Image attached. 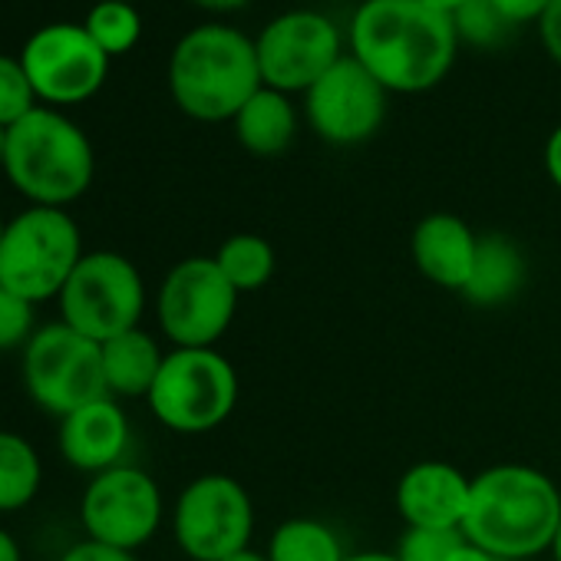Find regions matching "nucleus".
I'll return each instance as SVG.
<instances>
[{
    "mask_svg": "<svg viewBox=\"0 0 561 561\" xmlns=\"http://www.w3.org/2000/svg\"><path fill=\"white\" fill-rule=\"evenodd\" d=\"M459 54L449 14L423 0H364L351 21V57L387 93H426L446 80Z\"/></svg>",
    "mask_w": 561,
    "mask_h": 561,
    "instance_id": "nucleus-1",
    "label": "nucleus"
},
{
    "mask_svg": "<svg viewBox=\"0 0 561 561\" xmlns=\"http://www.w3.org/2000/svg\"><path fill=\"white\" fill-rule=\"evenodd\" d=\"M561 522L558 485L531 466H492L472 479L462 535L502 561H525L551 548Z\"/></svg>",
    "mask_w": 561,
    "mask_h": 561,
    "instance_id": "nucleus-2",
    "label": "nucleus"
},
{
    "mask_svg": "<svg viewBox=\"0 0 561 561\" xmlns=\"http://www.w3.org/2000/svg\"><path fill=\"white\" fill-rule=\"evenodd\" d=\"M254 41L225 24L188 31L169 60V93L198 123H225L261 90Z\"/></svg>",
    "mask_w": 561,
    "mask_h": 561,
    "instance_id": "nucleus-3",
    "label": "nucleus"
},
{
    "mask_svg": "<svg viewBox=\"0 0 561 561\" xmlns=\"http://www.w3.org/2000/svg\"><path fill=\"white\" fill-rule=\"evenodd\" d=\"M4 175L34 205L67 208L93 185L96 152L73 119L37 106L8 129Z\"/></svg>",
    "mask_w": 561,
    "mask_h": 561,
    "instance_id": "nucleus-4",
    "label": "nucleus"
},
{
    "mask_svg": "<svg viewBox=\"0 0 561 561\" xmlns=\"http://www.w3.org/2000/svg\"><path fill=\"white\" fill-rule=\"evenodd\" d=\"M83 257V238L67 208L31 205L4 225L0 238V288L41 305L60 298Z\"/></svg>",
    "mask_w": 561,
    "mask_h": 561,
    "instance_id": "nucleus-5",
    "label": "nucleus"
},
{
    "mask_svg": "<svg viewBox=\"0 0 561 561\" xmlns=\"http://www.w3.org/2000/svg\"><path fill=\"white\" fill-rule=\"evenodd\" d=\"M146 400L172 433H211L238 403V374L215 347H175L165 354Z\"/></svg>",
    "mask_w": 561,
    "mask_h": 561,
    "instance_id": "nucleus-6",
    "label": "nucleus"
},
{
    "mask_svg": "<svg viewBox=\"0 0 561 561\" xmlns=\"http://www.w3.org/2000/svg\"><path fill=\"white\" fill-rule=\"evenodd\" d=\"M57 301L67 328L106 344L139 328L146 311V285L129 257L116 251H90L73 267Z\"/></svg>",
    "mask_w": 561,
    "mask_h": 561,
    "instance_id": "nucleus-7",
    "label": "nucleus"
},
{
    "mask_svg": "<svg viewBox=\"0 0 561 561\" xmlns=\"http://www.w3.org/2000/svg\"><path fill=\"white\" fill-rule=\"evenodd\" d=\"M24 383L41 410L64 420L100 397H110L103 347L64 321L44 324L24 347Z\"/></svg>",
    "mask_w": 561,
    "mask_h": 561,
    "instance_id": "nucleus-8",
    "label": "nucleus"
},
{
    "mask_svg": "<svg viewBox=\"0 0 561 561\" xmlns=\"http://www.w3.org/2000/svg\"><path fill=\"white\" fill-rule=\"evenodd\" d=\"M238 298L215 257H185L162 277L156 318L175 347H215L234 321Z\"/></svg>",
    "mask_w": 561,
    "mask_h": 561,
    "instance_id": "nucleus-9",
    "label": "nucleus"
},
{
    "mask_svg": "<svg viewBox=\"0 0 561 561\" xmlns=\"http://www.w3.org/2000/svg\"><path fill=\"white\" fill-rule=\"evenodd\" d=\"M179 548L192 561H225L248 548L254 531V505L238 479L208 472L192 479L172 515Z\"/></svg>",
    "mask_w": 561,
    "mask_h": 561,
    "instance_id": "nucleus-10",
    "label": "nucleus"
},
{
    "mask_svg": "<svg viewBox=\"0 0 561 561\" xmlns=\"http://www.w3.org/2000/svg\"><path fill=\"white\" fill-rule=\"evenodd\" d=\"M261 83L277 93H308L341 57V31L318 11L274 18L254 41Z\"/></svg>",
    "mask_w": 561,
    "mask_h": 561,
    "instance_id": "nucleus-11",
    "label": "nucleus"
},
{
    "mask_svg": "<svg viewBox=\"0 0 561 561\" xmlns=\"http://www.w3.org/2000/svg\"><path fill=\"white\" fill-rule=\"evenodd\" d=\"M80 522L87 538L136 551L162 522V492L156 479L136 466H113L90 479L80 499Z\"/></svg>",
    "mask_w": 561,
    "mask_h": 561,
    "instance_id": "nucleus-12",
    "label": "nucleus"
},
{
    "mask_svg": "<svg viewBox=\"0 0 561 561\" xmlns=\"http://www.w3.org/2000/svg\"><path fill=\"white\" fill-rule=\"evenodd\" d=\"M37 100L50 106H77L93 100L110 73V57L96 47L83 24L41 27L21 54Z\"/></svg>",
    "mask_w": 561,
    "mask_h": 561,
    "instance_id": "nucleus-13",
    "label": "nucleus"
},
{
    "mask_svg": "<svg viewBox=\"0 0 561 561\" xmlns=\"http://www.w3.org/2000/svg\"><path fill=\"white\" fill-rule=\"evenodd\" d=\"M305 116L311 129L331 146L367 142L387 116V90L364 70L360 60L344 54L308 93Z\"/></svg>",
    "mask_w": 561,
    "mask_h": 561,
    "instance_id": "nucleus-14",
    "label": "nucleus"
},
{
    "mask_svg": "<svg viewBox=\"0 0 561 561\" xmlns=\"http://www.w3.org/2000/svg\"><path fill=\"white\" fill-rule=\"evenodd\" d=\"M472 479L449 462H416L397 485V512L407 528H462Z\"/></svg>",
    "mask_w": 561,
    "mask_h": 561,
    "instance_id": "nucleus-15",
    "label": "nucleus"
},
{
    "mask_svg": "<svg viewBox=\"0 0 561 561\" xmlns=\"http://www.w3.org/2000/svg\"><path fill=\"white\" fill-rule=\"evenodd\" d=\"M57 443L73 469L100 476L123 466L119 459L129 446V420L113 397H100L60 420Z\"/></svg>",
    "mask_w": 561,
    "mask_h": 561,
    "instance_id": "nucleus-16",
    "label": "nucleus"
},
{
    "mask_svg": "<svg viewBox=\"0 0 561 561\" xmlns=\"http://www.w3.org/2000/svg\"><path fill=\"white\" fill-rule=\"evenodd\" d=\"M413 264L426 280L446 291H466L472 267H476V251H479V234L462 221L459 215L436 211L426 215L413 228Z\"/></svg>",
    "mask_w": 561,
    "mask_h": 561,
    "instance_id": "nucleus-17",
    "label": "nucleus"
},
{
    "mask_svg": "<svg viewBox=\"0 0 561 561\" xmlns=\"http://www.w3.org/2000/svg\"><path fill=\"white\" fill-rule=\"evenodd\" d=\"M231 126H234L238 142L251 156L274 159L280 152H288L295 136H298V110H295L288 93H277V90L261 87L241 106V113L231 119Z\"/></svg>",
    "mask_w": 561,
    "mask_h": 561,
    "instance_id": "nucleus-18",
    "label": "nucleus"
},
{
    "mask_svg": "<svg viewBox=\"0 0 561 561\" xmlns=\"http://www.w3.org/2000/svg\"><path fill=\"white\" fill-rule=\"evenodd\" d=\"M525 254L518 244L505 234H479V251H476V267L462 291L466 301L479 308H499L512 301L525 288Z\"/></svg>",
    "mask_w": 561,
    "mask_h": 561,
    "instance_id": "nucleus-19",
    "label": "nucleus"
},
{
    "mask_svg": "<svg viewBox=\"0 0 561 561\" xmlns=\"http://www.w3.org/2000/svg\"><path fill=\"white\" fill-rule=\"evenodd\" d=\"M103 347V377L110 397H149L165 354L159 351L156 337L142 328H133Z\"/></svg>",
    "mask_w": 561,
    "mask_h": 561,
    "instance_id": "nucleus-20",
    "label": "nucleus"
},
{
    "mask_svg": "<svg viewBox=\"0 0 561 561\" xmlns=\"http://www.w3.org/2000/svg\"><path fill=\"white\" fill-rule=\"evenodd\" d=\"M44 485V462L31 439L0 430V512L27 508Z\"/></svg>",
    "mask_w": 561,
    "mask_h": 561,
    "instance_id": "nucleus-21",
    "label": "nucleus"
},
{
    "mask_svg": "<svg viewBox=\"0 0 561 561\" xmlns=\"http://www.w3.org/2000/svg\"><path fill=\"white\" fill-rule=\"evenodd\" d=\"M347 551L331 525L318 518L280 522L267 541V561H344Z\"/></svg>",
    "mask_w": 561,
    "mask_h": 561,
    "instance_id": "nucleus-22",
    "label": "nucleus"
},
{
    "mask_svg": "<svg viewBox=\"0 0 561 561\" xmlns=\"http://www.w3.org/2000/svg\"><path fill=\"white\" fill-rule=\"evenodd\" d=\"M215 264L221 267V274L231 280V288L238 295L257 291L264 288L271 274H274V248L267 238L241 231L221 241V248L215 251Z\"/></svg>",
    "mask_w": 561,
    "mask_h": 561,
    "instance_id": "nucleus-23",
    "label": "nucleus"
},
{
    "mask_svg": "<svg viewBox=\"0 0 561 561\" xmlns=\"http://www.w3.org/2000/svg\"><path fill=\"white\" fill-rule=\"evenodd\" d=\"M83 27L110 60L129 54L142 37V18L136 4H126V0H96Z\"/></svg>",
    "mask_w": 561,
    "mask_h": 561,
    "instance_id": "nucleus-24",
    "label": "nucleus"
},
{
    "mask_svg": "<svg viewBox=\"0 0 561 561\" xmlns=\"http://www.w3.org/2000/svg\"><path fill=\"white\" fill-rule=\"evenodd\" d=\"M34 110H37V93L24 64L0 54V126L11 129Z\"/></svg>",
    "mask_w": 561,
    "mask_h": 561,
    "instance_id": "nucleus-25",
    "label": "nucleus"
},
{
    "mask_svg": "<svg viewBox=\"0 0 561 561\" xmlns=\"http://www.w3.org/2000/svg\"><path fill=\"white\" fill-rule=\"evenodd\" d=\"M459 44H476V47H499L508 37V24L502 21V14L492 8V0H469L466 8H459L453 14Z\"/></svg>",
    "mask_w": 561,
    "mask_h": 561,
    "instance_id": "nucleus-26",
    "label": "nucleus"
},
{
    "mask_svg": "<svg viewBox=\"0 0 561 561\" xmlns=\"http://www.w3.org/2000/svg\"><path fill=\"white\" fill-rule=\"evenodd\" d=\"M462 541V528H407L393 554L400 561H449Z\"/></svg>",
    "mask_w": 561,
    "mask_h": 561,
    "instance_id": "nucleus-27",
    "label": "nucleus"
},
{
    "mask_svg": "<svg viewBox=\"0 0 561 561\" xmlns=\"http://www.w3.org/2000/svg\"><path fill=\"white\" fill-rule=\"evenodd\" d=\"M34 334V305L0 288V354L27 347Z\"/></svg>",
    "mask_w": 561,
    "mask_h": 561,
    "instance_id": "nucleus-28",
    "label": "nucleus"
},
{
    "mask_svg": "<svg viewBox=\"0 0 561 561\" xmlns=\"http://www.w3.org/2000/svg\"><path fill=\"white\" fill-rule=\"evenodd\" d=\"M492 8L502 14V21L515 31L525 24H541L551 0H492Z\"/></svg>",
    "mask_w": 561,
    "mask_h": 561,
    "instance_id": "nucleus-29",
    "label": "nucleus"
},
{
    "mask_svg": "<svg viewBox=\"0 0 561 561\" xmlns=\"http://www.w3.org/2000/svg\"><path fill=\"white\" fill-rule=\"evenodd\" d=\"M60 561H136V554H133V551H123V548H113V545H103V541L87 538V541L70 545V548L60 554Z\"/></svg>",
    "mask_w": 561,
    "mask_h": 561,
    "instance_id": "nucleus-30",
    "label": "nucleus"
},
{
    "mask_svg": "<svg viewBox=\"0 0 561 561\" xmlns=\"http://www.w3.org/2000/svg\"><path fill=\"white\" fill-rule=\"evenodd\" d=\"M538 34H541L548 57L561 67V0H551V8L545 11V18L538 24Z\"/></svg>",
    "mask_w": 561,
    "mask_h": 561,
    "instance_id": "nucleus-31",
    "label": "nucleus"
},
{
    "mask_svg": "<svg viewBox=\"0 0 561 561\" xmlns=\"http://www.w3.org/2000/svg\"><path fill=\"white\" fill-rule=\"evenodd\" d=\"M545 172H548L551 185L561 192V126L545 142Z\"/></svg>",
    "mask_w": 561,
    "mask_h": 561,
    "instance_id": "nucleus-32",
    "label": "nucleus"
},
{
    "mask_svg": "<svg viewBox=\"0 0 561 561\" xmlns=\"http://www.w3.org/2000/svg\"><path fill=\"white\" fill-rule=\"evenodd\" d=\"M449 561H502V558H495V554H489L485 548H479V545H472L469 538L456 548V554L449 558Z\"/></svg>",
    "mask_w": 561,
    "mask_h": 561,
    "instance_id": "nucleus-33",
    "label": "nucleus"
},
{
    "mask_svg": "<svg viewBox=\"0 0 561 561\" xmlns=\"http://www.w3.org/2000/svg\"><path fill=\"white\" fill-rule=\"evenodd\" d=\"M195 8L202 11H211V14H231V11H241L251 0H192Z\"/></svg>",
    "mask_w": 561,
    "mask_h": 561,
    "instance_id": "nucleus-34",
    "label": "nucleus"
},
{
    "mask_svg": "<svg viewBox=\"0 0 561 561\" xmlns=\"http://www.w3.org/2000/svg\"><path fill=\"white\" fill-rule=\"evenodd\" d=\"M0 561H24V551L18 545V538L11 531L0 528Z\"/></svg>",
    "mask_w": 561,
    "mask_h": 561,
    "instance_id": "nucleus-35",
    "label": "nucleus"
},
{
    "mask_svg": "<svg viewBox=\"0 0 561 561\" xmlns=\"http://www.w3.org/2000/svg\"><path fill=\"white\" fill-rule=\"evenodd\" d=\"M344 561H400L393 551H354Z\"/></svg>",
    "mask_w": 561,
    "mask_h": 561,
    "instance_id": "nucleus-36",
    "label": "nucleus"
},
{
    "mask_svg": "<svg viewBox=\"0 0 561 561\" xmlns=\"http://www.w3.org/2000/svg\"><path fill=\"white\" fill-rule=\"evenodd\" d=\"M423 4H430V8H436V11H443V14H456L459 8H466L469 4V0H423Z\"/></svg>",
    "mask_w": 561,
    "mask_h": 561,
    "instance_id": "nucleus-37",
    "label": "nucleus"
},
{
    "mask_svg": "<svg viewBox=\"0 0 561 561\" xmlns=\"http://www.w3.org/2000/svg\"><path fill=\"white\" fill-rule=\"evenodd\" d=\"M225 561H267V554H261V551H254V548H244V551H238V554H231V558H225Z\"/></svg>",
    "mask_w": 561,
    "mask_h": 561,
    "instance_id": "nucleus-38",
    "label": "nucleus"
},
{
    "mask_svg": "<svg viewBox=\"0 0 561 561\" xmlns=\"http://www.w3.org/2000/svg\"><path fill=\"white\" fill-rule=\"evenodd\" d=\"M548 551H551L554 561H561V522H558V528H554V538H551V548H548Z\"/></svg>",
    "mask_w": 561,
    "mask_h": 561,
    "instance_id": "nucleus-39",
    "label": "nucleus"
},
{
    "mask_svg": "<svg viewBox=\"0 0 561 561\" xmlns=\"http://www.w3.org/2000/svg\"><path fill=\"white\" fill-rule=\"evenodd\" d=\"M4 149H8V129L0 126V169H4Z\"/></svg>",
    "mask_w": 561,
    "mask_h": 561,
    "instance_id": "nucleus-40",
    "label": "nucleus"
},
{
    "mask_svg": "<svg viewBox=\"0 0 561 561\" xmlns=\"http://www.w3.org/2000/svg\"><path fill=\"white\" fill-rule=\"evenodd\" d=\"M4 225H8V221H4V218H0V238H4Z\"/></svg>",
    "mask_w": 561,
    "mask_h": 561,
    "instance_id": "nucleus-41",
    "label": "nucleus"
},
{
    "mask_svg": "<svg viewBox=\"0 0 561 561\" xmlns=\"http://www.w3.org/2000/svg\"><path fill=\"white\" fill-rule=\"evenodd\" d=\"M126 4H136V0H126Z\"/></svg>",
    "mask_w": 561,
    "mask_h": 561,
    "instance_id": "nucleus-42",
    "label": "nucleus"
}]
</instances>
